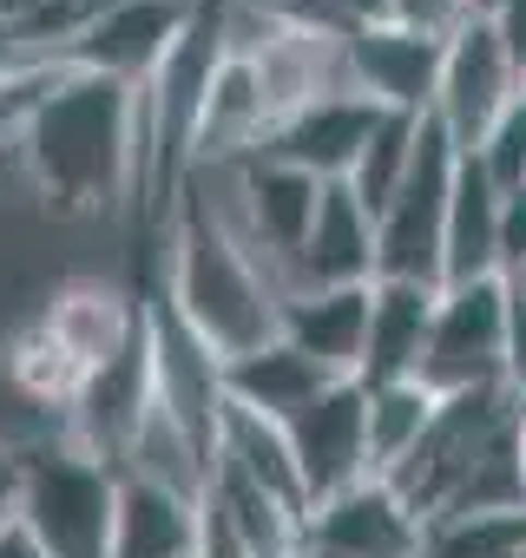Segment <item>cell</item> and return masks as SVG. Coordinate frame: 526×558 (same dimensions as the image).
Masks as SVG:
<instances>
[{"label":"cell","instance_id":"6da1fadb","mask_svg":"<svg viewBox=\"0 0 526 558\" xmlns=\"http://www.w3.org/2000/svg\"><path fill=\"white\" fill-rule=\"evenodd\" d=\"M14 151L60 210H112L139 191V93L60 66Z\"/></svg>","mask_w":526,"mask_h":558},{"label":"cell","instance_id":"7a4b0ae2","mask_svg":"<svg viewBox=\"0 0 526 558\" xmlns=\"http://www.w3.org/2000/svg\"><path fill=\"white\" fill-rule=\"evenodd\" d=\"M165 303L230 362V355H250L263 342H277V303L284 296L271 283V269L237 243V230L198 191H178Z\"/></svg>","mask_w":526,"mask_h":558},{"label":"cell","instance_id":"3957f363","mask_svg":"<svg viewBox=\"0 0 526 558\" xmlns=\"http://www.w3.org/2000/svg\"><path fill=\"white\" fill-rule=\"evenodd\" d=\"M112 493L119 466L73 440L21 453V532L47 558H112Z\"/></svg>","mask_w":526,"mask_h":558},{"label":"cell","instance_id":"277c9868","mask_svg":"<svg viewBox=\"0 0 526 558\" xmlns=\"http://www.w3.org/2000/svg\"><path fill=\"white\" fill-rule=\"evenodd\" d=\"M519 395L513 388H467V395H441V408H434V421H428V434L415 440V453L388 473V486L408 499V512L428 525L434 512H447L454 506V493L474 480V466L513 434V421H519Z\"/></svg>","mask_w":526,"mask_h":558},{"label":"cell","instance_id":"5b68a950","mask_svg":"<svg viewBox=\"0 0 526 558\" xmlns=\"http://www.w3.org/2000/svg\"><path fill=\"white\" fill-rule=\"evenodd\" d=\"M461 145L421 119L408 178L375 210V283H434L441 290V243H447V197H454Z\"/></svg>","mask_w":526,"mask_h":558},{"label":"cell","instance_id":"8992f818","mask_svg":"<svg viewBox=\"0 0 526 558\" xmlns=\"http://www.w3.org/2000/svg\"><path fill=\"white\" fill-rule=\"evenodd\" d=\"M421 388L428 395L506 388V276L441 290L428 355H421Z\"/></svg>","mask_w":526,"mask_h":558},{"label":"cell","instance_id":"52a82bcc","mask_svg":"<svg viewBox=\"0 0 526 558\" xmlns=\"http://www.w3.org/2000/svg\"><path fill=\"white\" fill-rule=\"evenodd\" d=\"M145 342H152V388L158 408L198 440L204 460H217V421H224V355L165 303H145Z\"/></svg>","mask_w":526,"mask_h":558},{"label":"cell","instance_id":"ba28073f","mask_svg":"<svg viewBox=\"0 0 526 558\" xmlns=\"http://www.w3.org/2000/svg\"><path fill=\"white\" fill-rule=\"evenodd\" d=\"M316 204H323V184L297 165H277V158H237V217H224L237 230V243L271 269V283L284 296V269L290 256L303 250L310 223H316Z\"/></svg>","mask_w":526,"mask_h":558},{"label":"cell","instance_id":"9c48e42d","mask_svg":"<svg viewBox=\"0 0 526 558\" xmlns=\"http://www.w3.org/2000/svg\"><path fill=\"white\" fill-rule=\"evenodd\" d=\"M513 99H526V93H519V73H513V60H506L493 21H461V27L447 34L441 86H434V112H428V119H434L461 151H474Z\"/></svg>","mask_w":526,"mask_h":558},{"label":"cell","instance_id":"30bf717a","mask_svg":"<svg viewBox=\"0 0 526 558\" xmlns=\"http://www.w3.org/2000/svg\"><path fill=\"white\" fill-rule=\"evenodd\" d=\"M284 434H290V453H297L303 506H323V499L369 480V388L356 375L330 381Z\"/></svg>","mask_w":526,"mask_h":558},{"label":"cell","instance_id":"8fae6325","mask_svg":"<svg viewBox=\"0 0 526 558\" xmlns=\"http://www.w3.org/2000/svg\"><path fill=\"white\" fill-rule=\"evenodd\" d=\"M152 401H158V388H152V342L139 329L119 355H106L99 368H86V381H80V395L67 408V440L86 447L93 460L119 466L125 447H132V434H139V421L152 414Z\"/></svg>","mask_w":526,"mask_h":558},{"label":"cell","instance_id":"7c38bea8","mask_svg":"<svg viewBox=\"0 0 526 558\" xmlns=\"http://www.w3.org/2000/svg\"><path fill=\"white\" fill-rule=\"evenodd\" d=\"M191 14H198V0H112V8L93 21V34L73 47L67 66L119 80V86L139 93L158 73V60L178 47V34L191 27Z\"/></svg>","mask_w":526,"mask_h":558},{"label":"cell","instance_id":"4fadbf2b","mask_svg":"<svg viewBox=\"0 0 526 558\" xmlns=\"http://www.w3.org/2000/svg\"><path fill=\"white\" fill-rule=\"evenodd\" d=\"M441 53H447V40L408 34V27H395V21L362 27V34H349V40H343L349 86H356L369 106H382V112H415V119H428V112H434Z\"/></svg>","mask_w":526,"mask_h":558},{"label":"cell","instance_id":"5bb4252c","mask_svg":"<svg viewBox=\"0 0 526 558\" xmlns=\"http://www.w3.org/2000/svg\"><path fill=\"white\" fill-rule=\"evenodd\" d=\"M303 545L336 551V558H421V519L388 480H362L303 519Z\"/></svg>","mask_w":526,"mask_h":558},{"label":"cell","instance_id":"9a60e30c","mask_svg":"<svg viewBox=\"0 0 526 558\" xmlns=\"http://www.w3.org/2000/svg\"><path fill=\"white\" fill-rule=\"evenodd\" d=\"M375 283V217L356 204L349 184H323L316 223L303 236V250L284 269V296L297 290H356Z\"/></svg>","mask_w":526,"mask_h":558},{"label":"cell","instance_id":"2e32d148","mask_svg":"<svg viewBox=\"0 0 526 558\" xmlns=\"http://www.w3.org/2000/svg\"><path fill=\"white\" fill-rule=\"evenodd\" d=\"M369 125H375V106H369L362 93H330V99H316V106L277 119L271 138H263L256 151L277 158V165L310 171L316 184H343V178L356 171V151H362Z\"/></svg>","mask_w":526,"mask_h":558},{"label":"cell","instance_id":"e0dca14e","mask_svg":"<svg viewBox=\"0 0 526 558\" xmlns=\"http://www.w3.org/2000/svg\"><path fill=\"white\" fill-rule=\"evenodd\" d=\"M434 283H375L369 290V342H362V388H388V381H421V355H428V329H434Z\"/></svg>","mask_w":526,"mask_h":558},{"label":"cell","instance_id":"ac0fdd59","mask_svg":"<svg viewBox=\"0 0 526 558\" xmlns=\"http://www.w3.org/2000/svg\"><path fill=\"white\" fill-rule=\"evenodd\" d=\"M369 290L375 283H356V290H297L277 303V336L310 355L316 368L330 375H356L362 368V342H369Z\"/></svg>","mask_w":526,"mask_h":558},{"label":"cell","instance_id":"d6986e66","mask_svg":"<svg viewBox=\"0 0 526 558\" xmlns=\"http://www.w3.org/2000/svg\"><path fill=\"white\" fill-rule=\"evenodd\" d=\"M330 381H343V375L316 368V362L297 355L284 336H277V342H263V349H250V355H230V362H224V401L243 408V414L277 421V427H290V421L330 388Z\"/></svg>","mask_w":526,"mask_h":558},{"label":"cell","instance_id":"ffe728a7","mask_svg":"<svg viewBox=\"0 0 526 558\" xmlns=\"http://www.w3.org/2000/svg\"><path fill=\"white\" fill-rule=\"evenodd\" d=\"M271 125H277V112H271V99H263L256 66L230 47L224 66H217V80H211V93H204V119H198L191 165H217V158L237 165V158H250L263 138H271Z\"/></svg>","mask_w":526,"mask_h":558},{"label":"cell","instance_id":"44dd1931","mask_svg":"<svg viewBox=\"0 0 526 558\" xmlns=\"http://www.w3.org/2000/svg\"><path fill=\"white\" fill-rule=\"evenodd\" d=\"M112 558H198V499L119 473L112 493Z\"/></svg>","mask_w":526,"mask_h":558},{"label":"cell","instance_id":"7402d4cb","mask_svg":"<svg viewBox=\"0 0 526 558\" xmlns=\"http://www.w3.org/2000/svg\"><path fill=\"white\" fill-rule=\"evenodd\" d=\"M40 323L53 329V342H60L80 368H99L106 355H119V349L145 329V303H132V296H119V290H106V283H73V290H60V296L47 303Z\"/></svg>","mask_w":526,"mask_h":558},{"label":"cell","instance_id":"603a6c76","mask_svg":"<svg viewBox=\"0 0 526 558\" xmlns=\"http://www.w3.org/2000/svg\"><path fill=\"white\" fill-rule=\"evenodd\" d=\"M493 236H500V191L461 151L454 197H447V243H441V290L447 283H480V276H500L493 269Z\"/></svg>","mask_w":526,"mask_h":558},{"label":"cell","instance_id":"cb8c5ba5","mask_svg":"<svg viewBox=\"0 0 526 558\" xmlns=\"http://www.w3.org/2000/svg\"><path fill=\"white\" fill-rule=\"evenodd\" d=\"M217 466L243 473L250 486L277 493L284 506H297V512L310 519V506H303V480H297V453H290V434H284L277 421L243 414V408L224 401V421H217Z\"/></svg>","mask_w":526,"mask_h":558},{"label":"cell","instance_id":"d4e9b609","mask_svg":"<svg viewBox=\"0 0 526 558\" xmlns=\"http://www.w3.org/2000/svg\"><path fill=\"white\" fill-rule=\"evenodd\" d=\"M441 395H428L421 381H388V388H369V480H388L415 440L428 434Z\"/></svg>","mask_w":526,"mask_h":558},{"label":"cell","instance_id":"484cf974","mask_svg":"<svg viewBox=\"0 0 526 558\" xmlns=\"http://www.w3.org/2000/svg\"><path fill=\"white\" fill-rule=\"evenodd\" d=\"M415 138H421V119H415V112H382V106H375V125H369V138H362V151H356V171L343 178L369 217H375V210L395 197V184L408 178Z\"/></svg>","mask_w":526,"mask_h":558},{"label":"cell","instance_id":"4316f807","mask_svg":"<svg viewBox=\"0 0 526 558\" xmlns=\"http://www.w3.org/2000/svg\"><path fill=\"white\" fill-rule=\"evenodd\" d=\"M513 551H526V506L454 512L421 525V558H513Z\"/></svg>","mask_w":526,"mask_h":558},{"label":"cell","instance_id":"83f0119b","mask_svg":"<svg viewBox=\"0 0 526 558\" xmlns=\"http://www.w3.org/2000/svg\"><path fill=\"white\" fill-rule=\"evenodd\" d=\"M8 375H14L34 401H47V408H73V395H80V381H86V368L53 342L47 323H27V329L14 336V349H8Z\"/></svg>","mask_w":526,"mask_h":558},{"label":"cell","instance_id":"f1b7e54d","mask_svg":"<svg viewBox=\"0 0 526 558\" xmlns=\"http://www.w3.org/2000/svg\"><path fill=\"white\" fill-rule=\"evenodd\" d=\"M480 171H487V184L506 197V191H526V99H513L500 119H493V132L467 151Z\"/></svg>","mask_w":526,"mask_h":558},{"label":"cell","instance_id":"f546056e","mask_svg":"<svg viewBox=\"0 0 526 558\" xmlns=\"http://www.w3.org/2000/svg\"><path fill=\"white\" fill-rule=\"evenodd\" d=\"M53 73H60V66H27V73H14V80H0V151L21 145V132H27L34 106L47 99Z\"/></svg>","mask_w":526,"mask_h":558},{"label":"cell","instance_id":"4dcf8cb0","mask_svg":"<svg viewBox=\"0 0 526 558\" xmlns=\"http://www.w3.org/2000/svg\"><path fill=\"white\" fill-rule=\"evenodd\" d=\"M388 21H395V27H408V34L447 40V34L467 21V0H388Z\"/></svg>","mask_w":526,"mask_h":558},{"label":"cell","instance_id":"1f68e13d","mask_svg":"<svg viewBox=\"0 0 526 558\" xmlns=\"http://www.w3.org/2000/svg\"><path fill=\"white\" fill-rule=\"evenodd\" d=\"M493 269L506 276V283H513L519 269H526V191H506V197H500V236H493Z\"/></svg>","mask_w":526,"mask_h":558},{"label":"cell","instance_id":"d6a6232c","mask_svg":"<svg viewBox=\"0 0 526 558\" xmlns=\"http://www.w3.org/2000/svg\"><path fill=\"white\" fill-rule=\"evenodd\" d=\"M493 34H500L506 60H513V73H519V93H526V0H506V8L493 14Z\"/></svg>","mask_w":526,"mask_h":558},{"label":"cell","instance_id":"836d02e7","mask_svg":"<svg viewBox=\"0 0 526 558\" xmlns=\"http://www.w3.org/2000/svg\"><path fill=\"white\" fill-rule=\"evenodd\" d=\"M21 525V447H0V532Z\"/></svg>","mask_w":526,"mask_h":558},{"label":"cell","instance_id":"e575fe53","mask_svg":"<svg viewBox=\"0 0 526 558\" xmlns=\"http://www.w3.org/2000/svg\"><path fill=\"white\" fill-rule=\"evenodd\" d=\"M34 60L21 53V40H14V27L8 21H0V80H14V73H27Z\"/></svg>","mask_w":526,"mask_h":558},{"label":"cell","instance_id":"d590c367","mask_svg":"<svg viewBox=\"0 0 526 558\" xmlns=\"http://www.w3.org/2000/svg\"><path fill=\"white\" fill-rule=\"evenodd\" d=\"M0 558H47V551H40L21 525H8V532H0Z\"/></svg>","mask_w":526,"mask_h":558},{"label":"cell","instance_id":"8d00e7d4","mask_svg":"<svg viewBox=\"0 0 526 558\" xmlns=\"http://www.w3.org/2000/svg\"><path fill=\"white\" fill-rule=\"evenodd\" d=\"M40 8H53V0H0V21H27V14H40Z\"/></svg>","mask_w":526,"mask_h":558},{"label":"cell","instance_id":"74e56055","mask_svg":"<svg viewBox=\"0 0 526 558\" xmlns=\"http://www.w3.org/2000/svg\"><path fill=\"white\" fill-rule=\"evenodd\" d=\"M506 8V0H467V21H493Z\"/></svg>","mask_w":526,"mask_h":558},{"label":"cell","instance_id":"f35d334b","mask_svg":"<svg viewBox=\"0 0 526 558\" xmlns=\"http://www.w3.org/2000/svg\"><path fill=\"white\" fill-rule=\"evenodd\" d=\"M513 453H519V486H526V408H519V427H513Z\"/></svg>","mask_w":526,"mask_h":558},{"label":"cell","instance_id":"ab89813d","mask_svg":"<svg viewBox=\"0 0 526 558\" xmlns=\"http://www.w3.org/2000/svg\"><path fill=\"white\" fill-rule=\"evenodd\" d=\"M513 290H519V296H526V269H519V276H513Z\"/></svg>","mask_w":526,"mask_h":558},{"label":"cell","instance_id":"60d3db41","mask_svg":"<svg viewBox=\"0 0 526 558\" xmlns=\"http://www.w3.org/2000/svg\"><path fill=\"white\" fill-rule=\"evenodd\" d=\"M513 558H526V551H513Z\"/></svg>","mask_w":526,"mask_h":558},{"label":"cell","instance_id":"b9f144b4","mask_svg":"<svg viewBox=\"0 0 526 558\" xmlns=\"http://www.w3.org/2000/svg\"><path fill=\"white\" fill-rule=\"evenodd\" d=\"M297 558H303V551H297Z\"/></svg>","mask_w":526,"mask_h":558}]
</instances>
